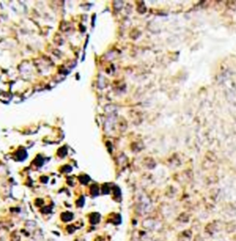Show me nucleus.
<instances>
[{
  "label": "nucleus",
  "mask_w": 236,
  "mask_h": 241,
  "mask_svg": "<svg viewBox=\"0 0 236 241\" xmlns=\"http://www.w3.org/2000/svg\"><path fill=\"white\" fill-rule=\"evenodd\" d=\"M101 220V215L99 213H93L91 214V217H90V223H91L92 225H97L99 221Z\"/></svg>",
  "instance_id": "obj_2"
},
{
  "label": "nucleus",
  "mask_w": 236,
  "mask_h": 241,
  "mask_svg": "<svg viewBox=\"0 0 236 241\" xmlns=\"http://www.w3.org/2000/svg\"><path fill=\"white\" fill-rule=\"evenodd\" d=\"M62 220L64 222H69V221H71L73 219V213H68V212H67V213H62Z\"/></svg>",
  "instance_id": "obj_3"
},
{
  "label": "nucleus",
  "mask_w": 236,
  "mask_h": 241,
  "mask_svg": "<svg viewBox=\"0 0 236 241\" xmlns=\"http://www.w3.org/2000/svg\"><path fill=\"white\" fill-rule=\"evenodd\" d=\"M156 225V222L152 219H147L143 222V226L147 229H154Z\"/></svg>",
  "instance_id": "obj_1"
}]
</instances>
